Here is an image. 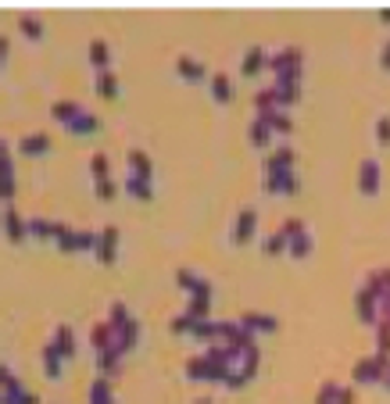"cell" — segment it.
<instances>
[{"instance_id":"obj_29","label":"cell","mask_w":390,"mask_h":404,"mask_svg":"<svg viewBox=\"0 0 390 404\" xmlns=\"http://www.w3.org/2000/svg\"><path fill=\"white\" fill-rule=\"evenodd\" d=\"M89 175H94V182H108L111 179L108 154H94V158H89Z\"/></svg>"},{"instance_id":"obj_28","label":"cell","mask_w":390,"mask_h":404,"mask_svg":"<svg viewBox=\"0 0 390 404\" xmlns=\"http://www.w3.org/2000/svg\"><path fill=\"white\" fill-rule=\"evenodd\" d=\"M25 229H29V236H40V240L57 236V222H47V219H29Z\"/></svg>"},{"instance_id":"obj_34","label":"cell","mask_w":390,"mask_h":404,"mask_svg":"<svg viewBox=\"0 0 390 404\" xmlns=\"http://www.w3.org/2000/svg\"><path fill=\"white\" fill-rule=\"evenodd\" d=\"M18 29H22V36H29V40H43V22H36L33 15H22Z\"/></svg>"},{"instance_id":"obj_25","label":"cell","mask_w":390,"mask_h":404,"mask_svg":"<svg viewBox=\"0 0 390 404\" xmlns=\"http://www.w3.org/2000/svg\"><path fill=\"white\" fill-rule=\"evenodd\" d=\"M94 86H97L101 97H108V101H115V97H118V79H115V72H111V68H108V72H97Z\"/></svg>"},{"instance_id":"obj_10","label":"cell","mask_w":390,"mask_h":404,"mask_svg":"<svg viewBox=\"0 0 390 404\" xmlns=\"http://www.w3.org/2000/svg\"><path fill=\"white\" fill-rule=\"evenodd\" d=\"M254 226H258V215L251 208H244V211H240V219L233 222V243H247L254 236Z\"/></svg>"},{"instance_id":"obj_23","label":"cell","mask_w":390,"mask_h":404,"mask_svg":"<svg viewBox=\"0 0 390 404\" xmlns=\"http://www.w3.org/2000/svg\"><path fill=\"white\" fill-rule=\"evenodd\" d=\"M62 368H65V358L57 354L54 344H47V347H43V372H47L50 380H57V376H62Z\"/></svg>"},{"instance_id":"obj_6","label":"cell","mask_w":390,"mask_h":404,"mask_svg":"<svg viewBox=\"0 0 390 404\" xmlns=\"http://www.w3.org/2000/svg\"><path fill=\"white\" fill-rule=\"evenodd\" d=\"M265 190L268 194H297V190H301V179H297V172L265 175Z\"/></svg>"},{"instance_id":"obj_26","label":"cell","mask_w":390,"mask_h":404,"mask_svg":"<svg viewBox=\"0 0 390 404\" xmlns=\"http://www.w3.org/2000/svg\"><path fill=\"white\" fill-rule=\"evenodd\" d=\"M50 115H54L57 122H65V126H72V122L82 115V108H79V104H72V101H57V104L50 108Z\"/></svg>"},{"instance_id":"obj_11","label":"cell","mask_w":390,"mask_h":404,"mask_svg":"<svg viewBox=\"0 0 390 404\" xmlns=\"http://www.w3.org/2000/svg\"><path fill=\"white\" fill-rule=\"evenodd\" d=\"M89 344H94L97 354H104V351H118V347H115V329H111V322H101V326L89 329Z\"/></svg>"},{"instance_id":"obj_5","label":"cell","mask_w":390,"mask_h":404,"mask_svg":"<svg viewBox=\"0 0 390 404\" xmlns=\"http://www.w3.org/2000/svg\"><path fill=\"white\" fill-rule=\"evenodd\" d=\"M236 326H240V329H247V333H276L280 322H276L273 315H261V312H244Z\"/></svg>"},{"instance_id":"obj_44","label":"cell","mask_w":390,"mask_h":404,"mask_svg":"<svg viewBox=\"0 0 390 404\" xmlns=\"http://www.w3.org/2000/svg\"><path fill=\"white\" fill-rule=\"evenodd\" d=\"M8 50H11V40H8V36H0V65H4V57H8Z\"/></svg>"},{"instance_id":"obj_2","label":"cell","mask_w":390,"mask_h":404,"mask_svg":"<svg viewBox=\"0 0 390 404\" xmlns=\"http://www.w3.org/2000/svg\"><path fill=\"white\" fill-rule=\"evenodd\" d=\"M0 229H4V236H8L11 243H25V236H29L22 215L15 211V204H4V211H0Z\"/></svg>"},{"instance_id":"obj_21","label":"cell","mask_w":390,"mask_h":404,"mask_svg":"<svg viewBox=\"0 0 390 404\" xmlns=\"http://www.w3.org/2000/svg\"><path fill=\"white\" fill-rule=\"evenodd\" d=\"M175 72H179V75H183L187 82H201L208 68L201 65V61H194V57H179V61H175Z\"/></svg>"},{"instance_id":"obj_17","label":"cell","mask_w":390,"mask_h":404,"mask_svg":"<svg viewBox=\"0 0 390 404\" xmlns=\"http://www.w3.org/2000/svg\"><path fill=\"white\" fill-rule=\"evenodd\" d=\"M208 308H212V287H204L201 294H194V297H190V304H187V315H190V319H197V322H204Z\"/></svg>"},{"instance_id":"obj_31","label":"cell","mask_w":390,"mask_h":404,"mask_svg":"<svg viewBox=\"0 0 390 404\" xmlns=\"http://www.w3.org/2000/svg\"><path fill=\"white\" fill-rule=\"evenodd\" d=\"M175 283L183 287V290H190V294H201V290L208 287L204 279H201L197 272H190V268H183V272H175Z\"/></svg>"},{"instance_id":"obj_27","label":"cell","mask_w":390,"mask_h":404,"mask_svg":"<svg viewBox=\"0 0 390 404\" xmlns=\"http://www.w3.org/2000/svg\"><path fill=\"white\" fill-rule=\"evenodd\" d=\"M268 136H273V126H268V118H254V126H251V143L258 147V150H265L268 147Z\"/></svg>"},{"instance_id":"obj_20","label":"cell","mask_w":390,"mask_h":404,"mask_svg":"<svg viewBox=\"0 0 390 404\" xmlns=\"http://www.w3.org/2000/svg\"><path fill=\"white\" fill-rule=\"evenodd\" d=\"M25 387H22V380L18 376H11L4 387H0V404H25Z\"/></svg>"},{"instance_id":"obj_37","label":"cell","mask_w":390,"mask_h":404,"mask_svg":"<svg viewBox=\"0 0 390 404\" xmlns=\"http://www.w3.org/2000/svg\"><path fill=\"white\" fill-rule=\"evenodd\" d=\"M187 376H190V380H208V361H204V354H197V358L187 361Z\"/></svg>"},{"instance_id":"obj_8","label":"cell","mask_w":390,"mask_h":404,"mask_svg":"<svg viewBox=\"0 0 390 404\" xmlns=\"http://www.w3.org/2000/svg\"><path fill=\"white\" fill-rule=\"evenodd\" d=\"M97 258H101L104 265H111V261L118 258V229H115V226L101 229V236H97Z\"/></svg>"},{"instance_id":"obj_41","label":"cell","mask_w":390,"mask_h":404,"mask_svg":"<svg viewBox=\"0 0 390 404\" xmlns=\"http://www.w3.org/2000/svg\"><path fill=\"white\" fill-rule=\"evenodd\" d=\"M115 194H118V190H115V182H111V179H108V182H97V197H101V201H111Z\"/></svg>"},{"instance_id":"obj_22","label":"cell","mask_w":390,"mask_h":404,"mask_svg":"<svg viewBox=\"0 0 390 404\" xmlns=\"http://www.w3.org/2000/svg\"><path fill=\"white\" fill-rule=\"evenodd\" d=\"M212 97H215L219 104H229V101H233V79H229V75H222V72L212 75Z\"/></svg>"},{"instance_id":"obj_46","label":"cell","mask_w":390,"mask_h":404,"mask_svg":"<svg viewBox=\"0 0 390 404\" xmlns=\"http://www.w3.org/2000/svg\"><path fill=\"white\" fill-rule=\"evenodd\" d=\"M0 158H11V154H8V140H0Z\"/></svg>"},{"instance_id":"obj_45","label":"cell","mask_w":390,"mask_h":404,"mask_svg":"<svg viewBox=\"0 0 390 404\" xmlns=\"http://www.w3.org/2000/svg\"><path fill=\"white\" fill-rule=\"evenodd\" d=\"M8 380H11V372H8V368H4V365H0V387H4V383H8Z\"/></svg>"},{"instance_id":"obj_16","label":"cell","mask_w":390,"mask_h":404,"mask_svg":"<svg viewBox=\"0 0 390 404\" xmlns=\"http://www.w3.org/2000/svg\"><path fill=\"white\" fill-rule=\"evenodd\" d=\"M354 304H358V315H362L366 322H376V308H380V301H376V294H373L369 287H362V290H358Z\"/></svg>"},{"instance_id":"obj_48","label":"cell","mask_w":390,"mask_h":404,"mask_svg":"<svg viewBox=\"0 0 390 404\" xmlns=\"http://www.w3.org/2000/svg\"><path fill=\"white\" fill-rule=\"evenodd\" d=\"M383 387H387V390H390V368H387V376H383Z\"/></svg>"},{"instance_id":"obj_12","label":"cell","mask_w":390,"mask_h":404,"mask_svg":"<svg viewBox=\"0 0 390 404\" xmlns=\"http://www.w3.org/2000/svg\"><path fill=\"white\" fill-rule=\"evenodd\" d=\"M287 254H294V258H308L312 254V233L305 226L287 236Z\"/></svg>"},{"instance_id":"obj_3","label":"cell","mask_w":390,"mask_h":404,"mask_svg":"<svg viewBox=\"0 0 390 404\" xmlns=\"http://www.w3.org/2000/svg\"><path fill=\"white\" fill-rule=\"evenodd\" d=\"M383 182V172H380V161L376 158H366L358 165V186H362V194H376Z\"/></svg>"},{"instance_id":"obj_33","label":"cell","mask_w":390,"mask_h":404,"mask_svg":"<svg viewBox=\"0 0 390 404\" xmlns=\"http://www.w3.org/2000/svg\"><path fill=\"white\" fill-rule=\"evenodd\" d=\"M89 404H115V397H111V383L101 376L94 387H89Z\"/></svg>"},{"instance_id":"obj_30","label":"cell","mask_w":390,"mask_h":404,"mask_svg":"<svg viewBox=\"0 0 390 404\" xmlns=\"http://www.w3.org/2000/svg\"><path fill=\"white\" fill-rule=\"evenodd\" d=\"M57 251H65V254H72V251H79V233L75 229H65V226H57Z\"/></svg>"},{"instance_id":"obj_14","label":"cell","mask_w":390,"mask_h":404,"mask_svg":"<svg viewBox=\"0 0 390 404\" xmlns=\"http://www.w3.org/2000/svg\"><path fill=\"white\" fill-rule=\"evenodd\" d=\"M0 201L4 204L15 201V165H11V158H0Z\"/></svg>"},{"instance_id":"obj_35","label":"cell","mask_w":390,"mask_h":404,"mask_svg":"<svg viewBox=\"0 0 390 404\" xmlns=\"http://www.w3.org/2000/svg\"><path fill=\"white\" fill-rule=\"evenodd\" d=\"M126 194H133L136 201H151V197H154L151 182H143V179H129V175H126Z\"/></svg>"},{"instance_id":"obj_40","label":"cell","mask_w":390,"mask_h":404,"mask_svg":"<svg viewBox=\"0 0 390 404\" xmlns=\"http://www.w3.org/2000/svg\"><path fill=\"white\" fill-rule=\"evenodd\" d=\"M376 140H380L383 147H390V118H387V115L376 118Z\"/></svg>"},{"instance_id":"obj_47","label":"cell","mask_w":390,"mask_h":404,"mask_svg":"<svg viewBox=\"0 0 390 404\" xmlns=\"http://www.w3.org/2000/svg\"><path fill=\"white\" fill-rule=\"evenodd\" d=\"M380 22H387V25H390V8H383V11H380Z\"/></svg>"},{"instance_id":"obj_43","label":"cell","mask_w":390,"mask_h":404,"mask_svg":"<svg viewBox=\"0 0 390 404\" xmlns=\"http://www.w3.org/2000/svg\"><path fill=\"white\" fill-rule=\"evenodd\" d=\"M380 65H383V72H390V40L383 43V54H380Z\"/></svg>"},{"instance_id":"obj_13","label":"cell","mask_w":390,"mask_h":404,"mask_svg":"<svg viewBox=\"0 0 390 404\" xmlns=\"http://www.w3.org/2000/svg\"><path fill=\"white\" fill-rule=\"evenodd\" d=\"M50 150V136L47 133H29L18 140V154H25V158H36V154H47Z\"/></svg>"},{"instance_id":"obj_19","label":"cell","mask_w":390,"mask_h":404,"mask_svg":"<svg viewBox=\"0 0 390 404\" xmlns=\"http://www.w3.org/2000/svg\"><path fill=\"white\" fill-rule=\"evenodd\" d=\"M101 126H104V122H101L97 115H86V111H82L72 126H68V133H75V136H94V133H101Z\"/></svg>"},{"instance_id":"obj_42","label":"cell","mask_w":390,"mask_h":404,"mask_svg":"<svg viewBox=\"0 0 390 404\" xmlns=\"http://www.w3.org/2000/svg\"><path fill=\"white\" fill-rule=\"evenodd\" d=\"M337 404H354V390H351V387H340V394H337Z\"/></svg>"},{"instance_id":"obj_7","label":"cell","mask_w":390,"mask_h":404,"mask_svg":"<svg viewBox=\"0 0 390 404\" xmlns=\"http://www.w3.org/2000/svg\"><path fill=\"white\" fill-rule=\"evenodd\" d=\"M129 179H143V182H154V168H151V158H147L143 150H129Z\"/></svg>"},{"instance_id":"obj_18","label":"cell","mask_w":390,"mask_h":404,"mask_svg":"<svg viewBox=\"0 0 390 404\" xmlns=\"http://www.w3.org/2000/svg\"><path fill=\"white\" fill-rule=\"evenodd\" d=\"M261 68H268V54H265L261 47H251V50L244 54V65H240V72H244V75H258Z\"/></svg>"},{"instance_id":"obj_39","label":"cell","mask_w":390,"mask_h":404,"mask_svg":"<svg viewBox=\"0 0 390 404\" xmlns=\"http://www.w3.org/2000/svg\"><path fill=\"white\" fill-rule=\"evenodd\" d=\"M194 329H197V319H190L187 312L172 319V333H194Z\"/></svg>"},{"instance_id":"obj_15","label":"cell","mask_w":390,"mask_h":404,"mask_svg":"<svg viewBox=\"0 0 390 404\" xmlns=\"http://www.w3.org/2000/svg\"><path fill=\"white\" fill-rule=\"evenodd\" d=\"M50 344L57 347V354H62L65 361H72V358H75V336H72V329H68V326H57Z\"/></svg>"},{"instance_id":"obj_36","label":"cell","mask_w":390,"mask_h":404,"mask_svg":"<svg viewBox=\"0 0 390 404\" xmlns=\"http://www.w3.org/2000/svg\"><path fill=\"white\" fill-rule=\"evenodd\" d=\"M283 251H287V236H283V233L265 236V243H261V254H283Z\"/></svg>"},{"instance_id":"obj_38","label":"cell","mask_w":390,"mask_h":404,"mask_svg":"<svg viewBox=\"0 0 390 404\" xmlns=\"http://www.w3.org/2000/svg\"><path fill=\"white\" fill-rule=\"evenodd\" d=\"M376 347H380V354H390V322H383V319L376 329Z\"/></svg>"},{"instance_id":"obj_1","label":"cell","mask_w":390,"mask_h":404,"mask_svg":"<svg viewBox=\"0 0 390 404\" xmlns=\"http://www.w3.org/2000/svg\"><path fill=\"white\" fill-rule=\"evenodd\" d=\"M108 322H111V329H115V347L122 351V354L133 351L136 340H140V326H136V319L129 315V308H126L122 301L111 304V319H108Z\"/></svg>"},{"instance_id":"obj_9","label":"cell","mask_w":390,"mask_h":404,"mask_svg":"<svg viewBox=\"0 0 390 404\" xmlns=\"http://www.w3.org/2000/svg\"><path fill=\"white\" fill-rule=\"evenodd\" d=\"M294 158L297 154L290 147H280L276 154H268L265 158V175H280V172H294Z\"/></svg>"},{"instance_id":"obj_4","label":"cell","mask_w":390,"mask_h":404,"mask_svg":"<svg viewBox=\"0 0 390 404\" xmlns=\"http://www.w3.org/2000/svg\"><path fill=\"white\" fill-rule=\"evenodd\" d=\"M268 68H273L276 75H280V72H301V50L287 47V50L273 54V57H268Z\"/></svg>"},{"instance_id":"obj_24","label":"cell","mask_w":390,"mask_h":404,"mask_svg":"<svg viewBox=\"0 0 390 404\" xmlns=\"http://www.w3.org/2000/svg\"><path fill=\"white\" fill-rule=\"evenodd\" d=\"M108 61H111V50L104 40H94L89 43V65H94L97 72H108Z\"/></svg>"},{"instance_id":"obj_32","label":"cell","mask_w":390,"mask_h":404,"mask_svg":"<svg viewBox=\"0 0 390 404\" xmlns=\"http://www.w3.org/2000/svg\"><path fill=\"white\" fill-rule=\"evenodd\" d=\"M118 365H122V351H104V354H97V368H101L104 380L111 376V372H118Z\"/></svg>"},{"instance_id":"obj_49","label":"cell","mask_w":390,"mask_h":404,"mask_svg":"<svg viewBox=\"0 0 390 404\" xmlns=\"http://www.w3.org/2000/svg\"><path fill=\"white\" fill-rule=\"evenodd\" d=\"M197 404H212V397H201V401H197Z\"/></svg>"}]
</instances>
